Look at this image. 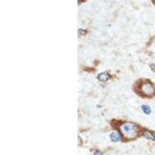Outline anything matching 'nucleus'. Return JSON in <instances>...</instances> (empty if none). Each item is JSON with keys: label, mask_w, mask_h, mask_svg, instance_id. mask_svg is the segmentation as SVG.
<instances>
[{"label": "nucleus", "mask_w": 155, "mask_h": 155, "mask_svg": "<svg viewBox=\"0 0 155 155\" xmlns=\"http://www.w3.org/2000/svg\"><path fill=\"white\" fill-rule=\"evenodd\" d=\"M120 131L125 137L134 139L137 136V126L132 123H125L120 126Z\"/></svg>", "instance_id": "1"}, {"label": "nucleus", "mask_w": 155, "mask_h": 155, "mask_svg": "<svg viewBox=\"0 0 155 155\" xmlns=\"http://www.w3.org/2000/svg\"><path fill=\"white\" fill-rule=\"evenodd\" d=\"M141 92L144 95L151 96L155 93V88L152 84L146 82L141 85Z\"/></svg>", "instance_id": "2"}, {"label": "nucleus", "mask_w": 155, "mask_h": 155, "mask_svg": "<svg viewBox=\"0 0 155 155\" xmlns=\"http://www.w3.org/2000/svg\"><path fill=\"white\" fill-rule=\"evenodd\" d=\"M110 139L113 142H118L121 139V136H120V134L119 133L113 132L110 134Z\"/></svg>", "instance_id": "3"}, {"label": "nucleus", "mask_w": 155, "mask_h": 155, "mask_svg": "<svg viewBox=\"0 0 155 155\" xmlns=\"http://www.w3.org/2000/svg\"><path fill=\"white\" fill-rule=\"evenodd\" d=\"M109 78V75L107 72H102L98 75V79L100 81H106Z\"/></svg>", "instance_id": "4"}, {"label": "nucleus", "mask_w": 155, "mask_h": 155, "mask_svg": "<svg viewBox=\"0 0 155 155\" xmlns=\"http://www.w3.org/2000/svg\"><path fill=\"white\" fill-rule=\"evenodd\" d=\"M143 136H144V137L146 139L150 140H155V136L151 132H150V131L145 130L143 132Z\"/></svg>", "instance_id": "5"}, {"label": "nucleus", "mask_w": 155, "mask_h": 155, "mask_svg": "<svg viewBox=\"0 0 155 155\" xmlns=\"http://www.w3.org/2000/svg\"><path fill=\"white\" fill-rule=\"evenodd\" d=\"M142 110H143V113H145V114L148 115V114H150V113H151V109H150V106H142Z\"/></svg>", "instance_id": "6"}, {"label": "nucleus", "mask_w": 155, "mask_h": 155, "mask_svg": "<svg viewBox=\"0 0 155 155\" xmlns=\"http://www.w3.org/2000/svg\"><path fill=\"white\" fill-rule=\"evenodd\" d=\"M94 155H103V154H102V153L100 151V150H96V151L95 152V153H94Z\"/></svg>", "instance_id": "7"}, {"label": "nucleus", "mask_w": 155, "mask_h": 155, "mask_svg": "<svg viewBox=\"0 0 155 155\" xmlns=\"http://www.w3.org/2000/svg\"><path fill=\"white\" fill-rule=\"evenodd\" d=\"M151 68L153 71H155V64H152L151 65Z\"/></svg>", "instance_id": "8"}]
</instances>
